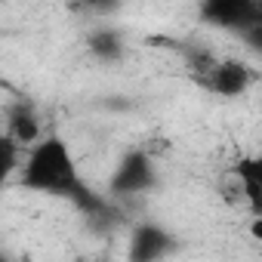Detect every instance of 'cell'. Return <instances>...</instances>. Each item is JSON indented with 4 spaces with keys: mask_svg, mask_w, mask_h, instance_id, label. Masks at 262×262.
I'll use <instances>...</instances> for the list:
<instances>
[{
    "mask_svg": "<svg viewBox=\"0 0 262 262\" xmlns=\"http://www.w3.org/2000/svg\"><path fill=\"white\" fill-rule=\"evenodd\" d=\"M22 185L31 191H47L56 198H71L83 207H96L93 194L83 188L74 158L68 151V145L59 136L43 139L37 148H31L25 167H22Z\"/></svg>",
    "mask_w": 262,
    "mask_h": 262,
    "instance_id": "cell-1",
    "label": "cell"
},
{
    "mask_svg": "<svg viewBox=\"0 0 262 262\" xmlns=\"http://www.w3.org/2000/svg\"><path fill=\"white\" fill-rule=\"evenodd\" d=\"M201 16L219 28H253L262 25V4H253V0H210V4L201 7Z\"/></svg>",
    "mask_w": 262,
    "mask_h": 262,
    "instance_id": "cell-2",
    "label": "cell"
},
{
    "mask_svg": "<svg viewBox=\"0 0 262 262\" xmlns=\"http://www.w3.org/2000/svg\"><path fill=\"white\" fill-rule=\"evenodd\" d=\"M173 250V237L161 225H139L129 241V262H161Z\"/></svg>",
    "mask_w": 262,
    "mask_h": 262,
    "instance_id": "cell-3",
    "label": "cell"
},
{
    "mask_svg": "<svg viewBox=\"0 0 262 262\" xmlns=\"http://www.w3.org/2000/svg\"><path fill=\"white\" fill-rule=\"evenodd\" d=\"M253 80V71L234 59L228 62H216L210 71H207V86L219 96H241Z\"/></svg>",
    "mask_w": 262,
    "mask_h": 262,
    "instance_id": "cell-4",
    "label": "cell"
},
{
    "mask_svg": "<svg viewBox=\"0 0 262 262\" xmlns=\"http://www.w3.org/2000/svg\"><path fill=\"white\" fill-rule=\"evenodd\" d=\"M151 185V161L142 155V151H133V155H126L123 164L117 167L114 173V182L111 188L120 194H133V191H145Z\"/></svg>",
    "mask_w": 262,
    "mask_h": 262,
    "instance_id": "cell-5",
    "label": "cell"
},
{
    "mask_svg": "<svg viewBox=\"0 0 262 262\" xmlns=\"http://www.w3.org/2000/svg\"><path fill=\"white\" fill-rule=\"evenodd\" d=\"M13 133H16V142H22V145H31L34 142V136H37V120L31 117V111L19 108L13 114Z\"/></svg>",
    "mask_w": 262,
    "mask_h": 262,
    "instance_id": "cell-6",
    "label": "cell"
},
{
    "mask_svg": "<svg viewBox=\"0 0 262 262\" xmlns=\"http://www.w3.org/2000/svg\"><path fill=\"white\" fill-rule=\"evenodd\" d=\"M90 47L99 53V56H117V50H120V40H117V34H111V31H99V34H93V40H90Z\"/></svg>",
    "mask_w": 262,
    "mask_h": 262,
    "instance_id": "cell-7",
    "label": "cell"
},
{
    "mask_svg": "<svg viewBox=\"0 0 262 262\" xmlns=\"http://www.w3.org/2000/svg\"><path fill=\"white\" fill-rule=\"evenodd\" d=\"M237 176H241V182H256L262 188V155L241 161L237 164Z\"/></svg>",
    "mask_w": 262,
    "mask_h": 262,
    "instance_id": "cell-8",
    "label": "cell"
},
{
    "mask_svg": "<svg viewBox=\"0 0 262 262\" xmlns=\"http://www.w3.org/2000/svg\"><path fill=\"white\" fill-rule=\"evenodd\" d=\"M244 40H247L253 50H259V53H262V25H253V28H247V31H244Z\"/></svg>",
    "mask_w": 262,
    "mask_h": 262,
    "instance_id": "cell-9",
    "label": "cell"
},
{
    "mask_svg": "<svg viewBox=\"0 0 262 262\" xmlns=\"http://www.w3.org/2000/svg\"><path fill=\"white\" fill-rule=\"evenodd\" d=\"M250 237H253V241H259V244H262V216H256V219H253V222H250Z\"/></svg>",
    "mask_w": 262,
    "mask_h": 262,
    "instance_id": "cell-10",
    "label": "cell"
},
{
    "mask_svg": "<svg viewBox=\"0 0 262 262\" xmlns=\"http://www.w3.org/2000/svg\"><path fill=\"white\" fill-rule=\"evenodd\" d=\"M22 262H31V259H28V256H25V259H22Z\"/></svg>",
    "mask_w": 262,
    "mask_h": 262,
    "instance_id": "cell-11",
    "label": "cell"
}]
</instances>
